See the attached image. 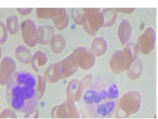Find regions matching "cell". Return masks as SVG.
I'll use <instances>...</instances> for the list:
<instances>
[{"label":"cell","mask_w":158,"mask_h":119,"mask_svg":"<svg viewBox=\"0 0 158 119\" xmlns=\"http://www.w3.org/2000/svg\"><path fill=\"white\" fill-rule=\"evenodd\" d=\"M38 117V110H35V109L29 112H27L26 115L24 116V118H37Z\"/></svg>","instance_id":"obj_12"},{"label":"cell","mask_w":158,"mask_h":119,"mask_svg":"<svg viewBox=\"0 0 158 119\" xmlns=\"http://www.w3.org/2000/svg\"><path fill=\"white\" fill-rule=\"evenodd\" d=\"M0 112H1V104H0Z\"/></svg>","instance_id":"obj_15"},{"label":"cell","mask_w":158,"mask_h":119,"mask_svg":"<svg viewBox=\"0 0 158 119\" xmlns=\"http://www.w3.org/2000/svg\"><path fill=\"white\" fill-rule=\"evenodd\" d=\"M8 39V32L5 25L0 22V45L4 44Z\"/></svg>","instance_id":"obj_10"},{"label":"cell","mask_w":158,"mask_h":119,"mask_svg":"<svg viewBox=\"0 0 158 119\" xmlns=\"http://www.w3.org/2000/svg\"><path fill=\"white\" fill-rule=\"evenodd\" d=\"M2 56V48L0 47V60H1Z\"/></svg>","instance_id":"obj_14"},{"label":"cell","mask_w":158,"mask_h":119,"mask_svg":"<svg viewBox=\"0 0 158 119\" xmlns=\"http://www.w3.org/2000/svg\"><path fill=\"white\" fill-rule=\"evenodd\" d=\"M31 56V51L24 45H20L16 48L15 57L21 63L24 64H30Z\"/></svg>","instance_id":"obj_6"},{"label":"cell","mask_w":158,"mask_h":119,"mask_svg":"<svg viewBox=\"0 0 158 119\" xmlns=\"http://www.w3.org/2000/svg\"><path fill=\"white\" fill-rule=\"evenodd\" d=\"M6 85V99L11 108L24 113L35 109L39 99L34 75L26 71L13 73Z\"/></svg>","instance_id":"obj_2"},{"label":"cell","mask_w":158,"mask_h":119,"mask_svg":"<svg viewBox=\"0 0 158 119\" xmlns=\"http://www.w3.org/2000/svg\"><path fill=\"white\" fill-rule=\"evenodd\" d=\"M52 33V27L40 26L38 29V42L41 44H48Z\"/></svg>","instance_id":"obj_7"},{"label":"cell","mask_w":158,"mask_h":119,"mask_svg":"<svg viewBox=\"0 0 158 119\" xmlns=\"http://www.w3.org/2000/svg\"><path fill=\"white\" fill-rule=\"evenodd\" d=\"M16 70V64L13 59L9 56H5L0 62V85H6Z\"/></svg>","instance_id":"obj_4"},{"label":"cell","mask_w":158,"mask_h":119,"mask_svg":"<svg viewBox=\"0 0 158 119\" xmlns=\"http://www.w3.org/2000/svg\"><path fill=\"white\" fill-rule=\"evenodd\" d=\"M118 88L109 77H100L87 87L83 103L90 117L107 118L114 114L118 102Z\"/></svg>","instance_id":"obj_1"},{"label":"cell","mask_w":158,"mask_h":119,"mask_svg":"<svg viewBox=\"0 0 158 119\" xmlns=\"http://www.w3.org/2000/svg\"><path fill=\"white\" fill-rule=\"evenodd\" d=\"M22 38L25 43L29 47H34L38 43V29L34 22L27 20L22 22Z\"/></svg>","instance_id":"obj_3"},{"label":"cell","mask_w":158,"mask_h":119,"mask_svg":"<svg viewBox=\"0 0 158 119\" xmlns=\"http://www.w3.org/2000/svg\"><path fill=\"white\" fill-rule=\"evenodd\" d=\"M18 116L15 113V112L13 111L10 109H6L0 113V118H17Z\"/></svg>","instance_id":"obj_11"},{"label":"cell","mask_w":158,"mask_h":119,"mask_svg":"<svg viewBox=\"0 0 158 119\" xmlns=\"http://www.w3.org/2000/svg\"><path fill=\"white\" fill-rule=\"evenodd\" d=\"M46 79L42 75H38V99H41L45 93L46 90Z\"/></svg>","instance_id":"obj_9"},{"label":"cell","mask_w":158,"mask_h":119,"mask_svg":"<svg viewBox=\"0 0 158 119\" xmlns=\"http://www.w3.org/2000/svg\"><path fill=\"white\" fill-rule=\"evenodd\" d=\"M18 11L19 13L23 15H27L31 13L32 8H18Z\"/></svg>","instance_id":"obj_13"},{"label":"cell","mask_w":158,"mask_h":119,"mask_svg":"<svg viewBox=\"0 0 158 119\" xmlns=\"http://www.w3.org/2000/svg\"><path fill=\"white\" fill-rule=\"evenodd\" d=\"M6 29L11 35H15L19 31V21L17 16L8 17L6 20Z\"/></svg>","instance_id":"obj_8"},{"label":"cell","mask_w":158,"mask_h":119,"mask_svg":"<svg viewBox=\"0 0 158 119\" xmlns=\"http://www.w3.org/2000/svg\"><path fill=\"white\" fill-rule=\"evenodd\" d=\"M48 61L47 56L41 51H37L31 56L30 63L35 72H38L39 68L44 66Z\"/></svg>","instance_id":"obj_5"}]
</instances>
